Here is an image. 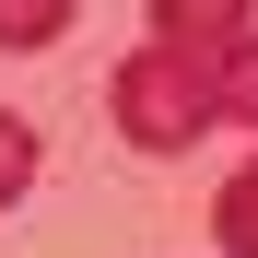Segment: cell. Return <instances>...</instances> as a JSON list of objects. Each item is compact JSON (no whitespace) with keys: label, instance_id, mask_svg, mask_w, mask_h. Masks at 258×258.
Returning a JSON list of instances; mask_svg holds the SVG:
<instances>
[{"label":"cell","instance_id":"obj_1","mask_svg":"<svg viewBox=\"0 0 258 258\" xmlns=\"http://www.w3.org/2000/svg\"><path fill=\"white\" fill-rule=\"evenodd\" d=\"M106 106H117V129H129L141 153H188L200 129L223 117V106H211V82H200L176 47H141V59H129V71L106 82Z\"/></svg>","mask_w":258,"mask_h":258},{"label":"cell","instance_id":"obj_2","mask_svg":"<svg viewBox=\"0 0 258 258\" xmlns=\"http://www.w3.org/2000/svg\"><path fill=\"white\" fill-rule=\"evenodd\" d=\"M235 35H258L246 0H153V47H176V59H211Z\"/></svg>","mask_w":258,"mask_h":258},{"label":"cell","instance_id":"obj_3","mask_svg":"<svg viewBox=\"0 0 258 258\" xmlns=\"http://www.w3.org/2000/svg\"><path fill=\"white\" fill-rule=\"evenodd\" d=\"M211 235H223V258H258V164H235V188L211 200Z\"/></svg>","mask_w":258,"mask_h":258},{"label":"cell","instance_id":"obj_4","mask_svg":"<svg viewBox=\"0 0 258 258\" xmlns=\"http://www.w3.org/2000/svg\"><path fill=\"white\" fill-rule=\"evenodd\" d=\"M71 12H82V0H0V47H47Z\"/></svg>","mask_w":258,"mask_h":258},{"label":"cell","instance_id":"obj_5","mask_svg":"<svg viewBox=\"0 0 258 258\" xmlns=\"http://www.w3.org/2000/svg\"><path fill=\"white\" fill-rule=\"evenodd\" d=\"M35 164H47V141H35L24 117H0V211H12V200L35 188Z\"/></svg>","mask_w":258,"mask_h":258}]
</instances>
